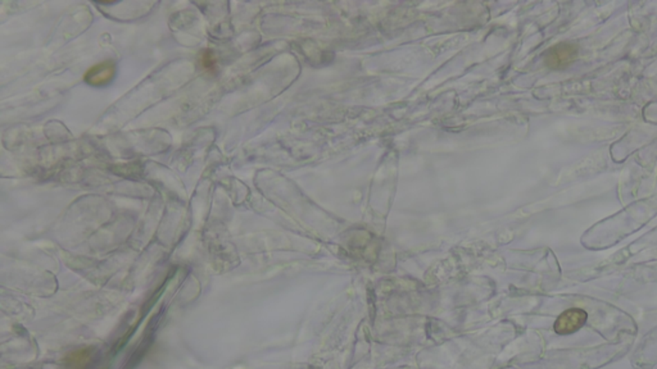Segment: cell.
<instances>
[{
	"mask_svg": "<svg viewBox=\"0 0 657 369\" xmlns=\"http://www.w3.org/2000/svg\"><path fill=\"white\" fill-rule=\"evenodd\" d=\"M577 57V48L571 43H561L547 50L544 55L546 64L552 70H562L573 64Z\"/></svg>",
	"mask_w": 657,
	"mask_h": 369,
	"instance_id": "2",
	"label": "cell"
},
{
	"mask_svg": "<svg viewBox=\"0 0 657 369\" xmlns=\"http://www.w3.org/2000/svg\"><path fill=\"white\" fill-rule=\"evenodd\" d=\"M586 319L588 314L586 310L580 308H570L559 314L553 325V330L556 334L561 336L575 334L586 325Z\"/></svg>",
	"mask_w": 657,
	"mask_h": 369,
	"instance_id": "1",
	"label": "cell"
}]
</instances>
